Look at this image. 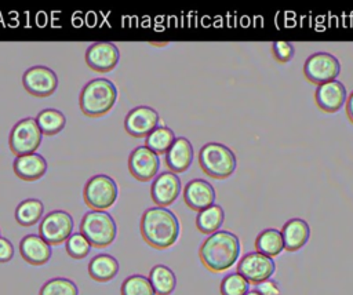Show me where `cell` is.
Returning <instances> with one entry per match:
<instances>
[{
	"label": "cell",
	"mask_w": 353,
	"mask_h": 295,
	"mask_svg": "<svg viewBox=\"0 0 353 295\" xmlns=\"http://www.w3.org/2000/svg\"><path fill=\"white\" fill-rule=\"evenodd\" d=\"M145 243L156 250L174 245L179 237V221L175 214L164 207H150L143 211L139 223Z\"/></svg>",
	"instance_id": "1"
},
{
	"label": "cell",
	"mask_w": 353,
	"mask_h": 295,
	"mask_svg": "<svg viewBox=\"0 0 353 295\" xmlns=\"http://www.w3.org/2000/svg\"><path fill=\"white\" fill-rule=\"evenodd\" d=\"M241 251L240 238L229 230H218L210 234L199 248L201 263L212 273L230 269Z\"/></svg>",
	"instance_id": "2"
},
{
	"label": "cell",
	"mask_w": 353,
	"mask_h": 295,
	"mask_svg": "<svg viewBox=\"0 0 353 295\" xmlns=\"http://www.w3.org/2000/svg\"><path fill=\"white\" fill-rule=\"evenodd\" d=\"M117 99V88L109 79H94L88 81L79 96L81 112L88 117L106 114Z\"/></svg>",
	"instance_id": "3"
},
{
	"label": "cell",
	"mask_w": 353,
	"mask_h": 295,
	"mask_svg": "<svg viewBox=\"0 0 353 295\" xmlns=\"http://www.w3.org/2000/svg\"><path fill=\"white\" fill-rule=\"evenodd\" d=\"M199 164L211 178L225 179L230 176L237 165V160L230 148L219 142H208L199 152Z\"/></svg>",
	"instance_id": "4"
},
{
	"label": "cell",
	"mask_w": 353,
	"mask_h": 295,
	"mask_svg": "<svg viewBox=\"0 0 353 295\" xmlns=\"http://www.w3.org/2000/svg\"><path fill=\"white\" fill-rule=\"evenodd\" d=\"M80 233L88 240L91 247L105 248L110 245L117 234L114 219L106 211H88L80 222Z\"/></svg>",
	"instance_id": "5"
},
{
	"label": "cell",
	"mask_w": 353,
	"mask_h": 295,
	"mask_svg": "<svg viewBox=\"0 0 353 295\" xmlns=\"http://www.w3.org/2000/svg\"><path fill=\"white\" fill-rule=\"evenodd\" d=\"M117 185L113 178L105 174L90 178L83 190L85 204L94 211H103L112 207L117 199Z\"/></svg>",
	"instance_id": "6"
},
{
	"label": "cell",
	"mask_w": 353,
	"mask_h": 295,
	"mask_svg": "<svg viewBox=\"0 0 353 295\" xmlns=\"http://www.w3.org/2000/svg\"><path fill=\"white\" fill-rule=\"evenodd\" d=\"M43 134L33 117L19 120L11 130L8 145L15 156L32 154L41 143Z\"/></svg>",
	"instance_id": "7"
},
{
	"label": "cell",
	"mask_w": 353,
	"mask_h": 295,
	"mask_svg": "<svg viewBox=\"0 0 353 295\" xmlns=\"http://www.w3.org/2000/svg\"><path fill=\"white\" fill-rule=\"evenodd\" d=\"M341 73V63L330 52L319 51L310 54L303 63V76L313 84H323L335 80Z\"/></svg>",
	"instance_id": "8"
},
{
	"label": "cell",
	"mask_w": 353,
	"mask_h": 295,
	"mask_svg": "<svg viewBox=\"0 0 353 295\" xmlns=\"http://www.w3.org/2000/svg\"><path fill=\"white\" fill-rule=\"evenodd\" d=\"M73 230V218L63 210H55L44 215L39 225V236L50 245L65 243Z\"/></svg>",
	"instance_id": "9"
},
{
	"label": "cell",
	"mask_w": 353,
	"mask_h": 295,
	"mask_svg": "<svg viewBox=\"0 0 353 295\" xmlns=\"http://www.w3.org/2000/svg\"><path fill=\"white\" fill-rule=\"evenodd\" d=\"M276 272L273 258L261 252H248L237 263V273L241 274L250 284H259L270 278Z\"/></svg>",
	"instance_id": "10"
},
{
	"label": "cell",
	"mask_w": 353,
	"mask_h": 295,
	"mask_svg": "<svg viewBox=\"0 0 353 295\" xmlns=\"http://www.w3.org/2000/svg\"><path fill=\"white\" fill-rule=\"evenodd\" d=\"M23 88L34 96H50L58 87V77L54 70L47 66L36 65L29 68L22 76Z\"/></svg>",
	"instance_id": "11"
},
{
	"label": "cell",
	"mask_w": 353,
	"mask_h": 295,
	"mask_svg": "<svg viewBox=\"0 0 353 295\" xmlns=\"http://www.w3.org/2000/svg\"><path fill=\"white\" fill-rule=\"evenodd\" d=\"M160 116L157 110L150 106L141 105L131 109L124 119V128L127 134L134 138L148 136L157 125Z\"/></svg>",
	"instance_id": "12"
},
{
	"label": "cell",
	"mask_w": 353,
	"mask_h": 295,
	"mask_svg": "<svg viewBox=\"0 0 353 295\" xmlns=\"http://www.w3.org/2000/svg\"><path fill=\"white\" fill-rule=\"evenodd\" d=\"M159 167V154L152 152L145 145L135 148L128 156V170L131 175L141 182H148L154 178Z\"/></svg>",
	"instance_id": "13"
},
{
	"label": "cell",
	"mask_w": 353,
	"mask_h": 295,
	"mask_svg": "<svg viewBox=\"0 0 353 295\" xmlns=\"http://www.w3.org/2000/svg\"><path fill=\"white\" fill-rule=\"evenodd\" d=\"M119 58V48L110 41H97L85 50V63L94 72H110L117 65Z\"/></svg>",
	"instance_id": "14"
},
{
	"label": "cell",
	"mask_w": 353,
	"mask_h": 295,
	"mask_svg": "<svg viewBox=\"0 0 353 295\" xmlns=\"http://www.w3.org/2000/svg\"><path fill=\"white\" fill-rule=\"evenodd\" d=\"M181 193V179L171 171L159 174L150 186V197L157 207H167L172 204Z\"/></svg>",
	"instance_id": "15"
},
{
	"label": "cell",
	"mask_w": 353,
	"mask_h": 295,
	"mask_svg": "<svg viewBox=\"0 0 353 295\" xmlns=\"http://www.w3.org/2000/svg\"><path fill=\"white\" fill-rule=\"evenodd\" d=\"M183 201L193 211H203L215 203V189L204 179L189 181L183 187Z\"/></svg>",
	"instance_id": "16"
},
{
	"label": "cell",
	"mask_w": 353,
	"mask_h": 295,
	"mask_svg": "<svg viewBox=\"0 0 353 295\" xmlns=\"http://www.w3.org/2000/svg\"><path fill=\"white\" fill-rule=\"evenodd\" d=\"M346 88L339 80H331L319 84L314 92V101L317 106L325 113L338 112L346 102Z\"/></svg>",
	"instance_id": "17"
},
{
	"label": "cell",
	"mask_w": 353,
	"mask_h": 295,
	"mask_svg": "<svg viewBox=\"0 0 353 295\" xmlns=\"http://www.w3.org/2000/svg\"><path fill=\"white\" fill-rule=\"evenodd\" d=\"M19 252L22 259L29 265L41 266L51 258V245L39 234H26L19 241Z\"/></svg>",
	"instance_id": "18"
},
{
	"label": "cell",
	"mask_w": 353,
	"mask_h": 295,
	"mask_svg": "<svg viewBox=\"0 0 353 295\" xmlns=\"http://www.w3.org/2000/svg\"><path fill=\"white\" fill-rule=\"evenodd\" d=\"M281 236L284 241V250L295 252L301 250L310 237V227L302 218H291L281 227Z\"/></svg>",
	"instance_id": "19"
},
{
	"label": "cell",
	"mask_w": 353,
	"mask_h": 295,
	"mask_svg": "<svg viewBox=\"0 0 353 295\" xmlns=\"http://www.w3.org/2000/svg\"><path fill=\"white\" fill-rule=\"evenodd\" d=\"M193 160V146L185 136L175 138L171 148L165 152V165L171 172H185Z\"/></svg>",
	"instance_id": "20"
},
{
	"label": "cell",
	"mask_w": 353,
	"mask_h": 295,
	"mask_svg": "<svg viewBox=\"0 0 353 295\" xmlns=\"http://www.w3.org/2000/svg\"><path fill=\"white\" fill-rule=\"evenodd\" d=\"M14 172L18 178L26 182H33L40 179L47 171V161L39 153L17 156L12 164Z\"/></svg>",
	"instance_id": "21"
},
{
	"label": "cell",
	"mask_w": 353,
	"mask_h": 295,
	"mask_svg": "<svg viewBox=\"0 0 353 295\" xmlns=\"http://www.w3.org/2000/svg\"><path fill=\"white\" fill-rule=\"evenodd\" d=\"M119 272V262L109 254H98L88 263V274L99 283L110 281Z\"/></svg>",
	"instance_id": "22"
},
{
	"label": "cell",
	"mask_w": 353,
	"mask_h": 295,
	"mask_svg": "<svg viewBox=\"0 0 353 295\" xmlns=\"http://www.w3.org/2000/svg\"><path fill=\"white\" fill-rule=\"evenodd\" d=\"M149 281L156 295H171L176 287L175 273L165 265H154L149 272Z\"/></svg>",
	"instance_id": "23"
},
{
	"label": "cell",
	"mask_w": 353,
	"mask_h": 295,
	"mask_svg": "<svg viewBox=\"0 0 353 295\" xmlns=\"http://www.w3.org/2000/svg\"><path fill=\"white\" fill-rule=\"evenodd\" d=\"M255 248H256V252H261L269 258H274L280 255L281 251L284 250L281 232L274 227L262 230L255 238Z\"/></svg>",
	"instance_id": "24"
},
{
	"label": "cell",
	"mask_w": 353,
	"mask_h": 295,
	"mask_svg": "<svg viewBox=\"0 0 353 295\" xmlns=\"http://www.w3.org/2000/svg\"><path fill=\"white\" fill-rule=\"evenodd\" d=\"M225 221V211L221 205L212 204L200 211L196 216V227L204 234H212L219 230Z\"/></svg>",
	"instance_id": "25"
},
{
	"label": "cell",
	"mask_w": 353,
	"mask_h": 295,
	"mask_svg": "<svg viewBox=\"0 0 353 295\" xmlns=\"http://www.w3.org/2000/svg\"><path fill=\"white\" fill-rule=\"evenodd\" d=\"M44 205L39 199H26L15 208V221L25 227L37 223L43 215Z\"/></svg>",
	"instance_id": "26"
},
{
	"label": "cell",
	"mask_w": 353,
	"mask_h": 295,
	"mask_svg": "<svg viewBox=\"0 0 353 295\" xmlns=\"http://www.w3.org/2000/svg\"><path fill=\"white\" fill-rule=\"evenodd\" d=\"M34 120H36L41 134L47 135V136L58 134L65 127V123H66L63 113L59 112L58 109H52V108L39 112V114L36 116Z\"/></svg>",
	"instance_id": "27"
},
{
	"label": "cell",
	"mask_w": 353,
	"mask_h": 295,
	"mask_svg": "<svg viewBox=\"0 0 353 295\" xmlns=\"http://www.w3.org/2000/svg\"><path fill=\"white\" fill-rule=\"evenodd\" d=\"M175 141V134L171 128L165 125H157L145 139V146H148L156 154L165 153Z\"/></svg>",
	"instance_id": "28"
},
{
	"label": "cell",
	"mask_w": 353,
	"mask_h": 295,
	"mask_svg": "<svg viewBox=\"0 0 353 295\" xmlns=\"http://www.w3.org/2000/svg\"><path fill=\"white\" fill-rule=\"evenodd\" d=\"M121 295H156L148 277L142 274L128 276L120 287Z\"/></svg>",
	"instance_id": "29"
},
{
	"label": "cell",
	"mask_w": 353,
	"mask_h": 295,
	"mask_svg": "<svg viewBox=\"0 0 353 295\" xmlns=\"http://www.w3.org/2000/svg\"><path fill=\"white\" fill-rule=\"evenodd\" d=\"M39 295H79V288L69 278L54 277L41 285Z\"/></svg>",
	"instance_id": "30"
},
{
	"label": "cell",
	"mask_w": 353,
	"mask_h": 295,
	"mask_svg": "<svg viewBox=\"0 0 353 295\" xmlns=\"http://www.w3.org/2000/svg\"><path fill=\"white\" fill-rule=\"evenodd\" d=\"M250 291V283L237 272L226 274L219 285L221 295H245Z\"/></svg>",
	"instance_id": "31"
},
{
	"label": "cell",
	"mask_w": 353,
	"mask_h": 295,
	"mask_svg": "<svg viewBox=\"0 0 353 295\" xmlns=\"http://www.w3.org/2000/svg\"><path fill=\"white\" fill-rule=\"evenodd\" d=\"M65 243H66L65 245L66 254L73 259H83L91 251V244L80 232L72 233Z\"/></svg>",
	"instance_id": "32"
},
{
	"label": "cell",
	"mask_w": 353,
	"mask_h": 295,
	"mask_svg": "<svg viewBox=\"0 0 353 295\" xmlns=\"http://www.w3.org/2000/svg\"><path fill=\"white\" fill-rule=\"evenodd\" d=\"M272 54L273 57L281 62V63H285L288 61L292 59L294 54H295V48L292 45V43L290 41H284V40H279V41H274L273 45H272Z\"/></svg>",
	"instance_id": "33"
},
{
	"label": "cell",
	"mask_w": 353,
	"mask_h": 295,
	"mask_svg": "<svg viewBox=\"0 0 353 295\" xmlns=\"http://www.w3.org/2000/svg\"><path fill=\"white\" fill-rule=\"evenodd\" d=\"M256 291L261 295H280L281 294V288H280L279 283L272 278H268V280L256 284Z\"/></svg>",
	"instance_id": "34"
},
{
	"label": "cell",
	"mask_w": 353,
	"mask_h": 295,
	"mask_svg": "<svg viewBox=\"0 0 353 295\" xmlns=\"http://www.w3.org/2000/svg\"><path fill=\"white\" fill-rule=\"evenodd\" d=\"M14 256V245L12 243L0 236V263H6L8 261H11Z\"/></svg>",
	"instance_id": "35"
},
{
	"label": "cell",
	"mask_w": 353,
	"mask_h": 295,
	"mask_svg": "<svg viewBox=\"0 0 353 295\" xmlns=\"http://www.w3.org/2000/svg\"><path fill=\"white\" fill-rule=\"evenodd\" d=\"M346 105V114H347V119L350 120V123L353 124V91L349 94L347 96V101L345 102Z\"/></svg>",
	"instance_id": "36"
},
{
	"label": "cell",
	"mask_w": 353,
	"mask_h": 295,
	"mask_svg": "<svg viewBox=\"0 0 353 295\" xmlns=\"http://www.w3.org/2000/svg\"><path fill=\"white\" fill-rule=\"evenodd\" d=\"M245 295H261V294H259L256 289H250Z\"/></svg>",
	"instance_id": "37"
}]
</instances>
